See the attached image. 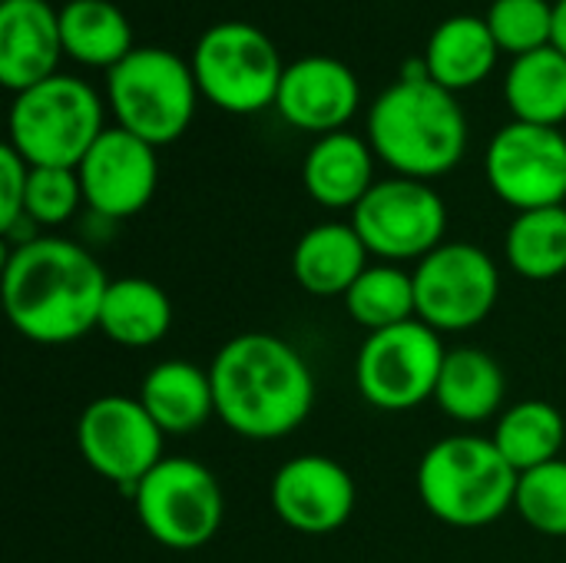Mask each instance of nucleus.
I'll use <instances>...</instances> for the list:
<instances>
[{"instance_id": "20", "label": "nucleus", "mask_w": 566, "mask_h": 563, "mask_svg": "<svg viewBox=\"0 0 566 563\" xmlns=\"http://www.w3.org/2000/svg\"><path fill=\"white\" fill-rule=\"evenodd\" d=\"M368 249L352 222H322L312 226L292 252L295 282L318 299H335L358 282L368 269Z\"/></svg>"}, {"instance_id": "10", "label": "nucleus", "mask_w": 566, "mask_h": 563, "mask_svg": "<svg viewBox=\"0 0 566 563\" xmlns=\"http://www.w3.org/2000/svg\"><path fill=\"white\" fill-rule=\"evenodd\" d=\"M352 226L381 262H421L444 242L448 206L424 179H378L352 209Z\"/></svg>"}, {"instance_id": "23", "label": "nucleus", "mask_w": 566, "mask_h": 563, "mask_svg": "<svg viewBox=\"0 0 566 563\" xmlns=\"http://www.w3.org/2000/svg\"><path fill=\"white\" fill-rule=\"evenodd\" d=\"M96 329L123 348L159 345L172 329V302L149 279H113Z\"/></svg>"}, {"instance_id": "2", "label": "nucleus", "mask_w": 566, "mask_h": 563, "mask_svg": "<svg viewBox=\"0 0 566 563\" xmlns=\"http://www.w3.org/2000/svg\"><path fill=\"white\" fill-rule=\"evenodd\" d=\"M216 418L239 438L279 441L305 425L315 405L308 362L279 335L245 332L229 338L209 368Z\"/></svg>"}, {"instance_id": "14", "label": "nucleus", "mask_w": 566, "mask_h": 563, "mask_svg": "<svg viewBox=\"0 0 566 563\" xmlns=\"http://www.w3.org/2000/svg\"><path fill=\"white\" fill-rule=\"evenodd\" d=\"M83 202L99 219H129L143 212L159 186L156 146L123 126H106L76 166Z\"/></svg>"}, {"instance_id": "25", "label": "nucleus", "mask_w": 566, "mask_h": 563, "mask_svg": "<svg viewBox=\"0 0 566 563\" xmlns=\"http://www.w3.org/2000/svg\"><path fill=\"white\" fill-rule=\"evenodd\" d=\"M504 100L521 123L557 126L566 119V56L557 46H544L514 56L504 76Z\"/></svg>"}, {"instance_id": "13", "label": "nucleus", "mask_w": 566, "mask_h": 563, "mask_svg": "<svg viewBox=\"0 0 566 563\" xmlns=\"http://www.w3.org/2000/svg\"><path fill=\"white\" fill-rule=\"evenodd\" d=\"M163 441L166 435L149 418L143 402L126 395H103L90 402L76 421L83 461L129 494L163 461Z\"/></svg>"}, {"instance_id": "33", "label": "nucleus", "mask_w": 566, "mask_h": 563, "mask_svg": "<svg viewBox=\"0 0 566 563\" xmlns=\"http://www.w3.org/2000/svg\"><path fill=\"white\" fill-rule=\"evenodd\" d=\"M554 46L566 56V0L554 3Z\"/></svg>"}, {"instance_id": "22", "label": "nucleus", "mask_w": 566, "mask_h": 563, "mask_svg": "<svg viewBox=\"0 0 566 563\" xmlns=\"http://www.w3.org/2000/svg\"><path fill=\"white\" fill-rule=\"evenodd\" d=\"M507 378L484 348H451L444 355L434 405L461 425H481L504 408Z\"/></svg>"}, {"instance_id": "26", "label": "nucleus", "mask_w": 566, "mask_h": 563, "mask_svg": "<svg viewBox=\"0 0 566 563\" xmlns=\"http://www.w3.org/2000/svg\"><path fill=\"white\" fill-rule=\"evenodd\" d=\"M564 438V415L551 402H541V398L517 402L507 411H501L497 428L491 435V441L497 445V451L507 458V465L517 475L557 461Z\"/></svg>"}, {"instance_id": "4", "label": "nucleus", "mask_w": 566, "mask_h": 563, "mask_svg": "<svg viewBox=\"0 0 566 563\" xmlns=\"http://www.w3.org/2000/svg\"><path fill=\"white\" fill-rule=\"evenodd\" d=\"M517 471L491 438L451 435L431 445L418 465V494L428 514L448 528H488L514 508Z\"/></svg>"}, {"instance_id": "17", "label": "nucleus", "mask_w": 566, "mask_h": 563, "mask_svg": "<svg viewBox=\"0 0 566 563\" xmlns=\"http://www.w3.org/2000/svg\"><path fill=\"white\" fill-rule=\"evenodd\" d=\"M60 56V10H53L46 0L0 3V83L10 93H23L56 76Z\"/></svg>"}, {"instance_id": "28", "label": "nucleus", "mask_w": 566, "mask_h": 563, "mask_svg": "<svg viewBox=\"0 0 566 563\" xmlns=\"http://www.w3.org/2000/svg\"><path fill=\"white\" fill-rule=\"evenodd\" d=\"M345 309L355 319V325H361L368 335L405 325L418 319L415 275L391 262L368 265L358 275V282L345 292Z\"/></svg>"}, {"instance_id": "16", "label": "nucleus", "mask_w": 566, "mask_h": 563, "mask_svg": "<svg viewBox=\"0 0 566 563\" xmlns=\"http://www.w3.org/2000/svg\"><path fill=\"white\" fill-rule=\"evenodd\" d=\"M358 103H361V83L355 70L345 60L325 53L298 56L285 63L275 96L279 116L289 126L312 133L315 139L345 129V123L358 113Z\"/></svg>"}, {"instance_id": "24", "label": "nucleus", "mask_w": 566, "mask_h": 563, "mask_svg": "<svg viewBox=\"0 0 566 563\" xmlns=\"http://www.w3.org/2000/svg\"><path fill=\"white\" fill-rule=\"evenodd\" d=\"M63 53L76 63L113 70L136 50L133 23L113 0H66L60 7Z\"/></svg>"}, {"instance_id": "21", "label": "nucleus", "mask_w": 566, "mask_h": 563, "mask_svg": "<svg viewBox=\"0 0 566 563\" xmlns=\"http://www.w3.org/2000/svg\"><path fill=\"white\" fill-rule=\"evenodd\" d=\"M139 402L163 435H192L216 415L212 378L192 362H159L139 388Z\"/></svg>"}, {"instance_id": "18", "label": "nucleus", "mask_w": 566, "mask_h": 563, "mask_svg": "<svg viewBox=\"0 0 566 563\" xmlns=\"http://www.w3.org/2000/svg\"><path fill=\"white\" fill-rule=\"evenodd\" d=\"M375 149L368 139L338 129L328 136H318L302 163V186L308 199H315L325 209H355L375 179Z\"/></svg>"}, {"instance_id": "11", "label": "nucleus", "mask_w": 566, "mask_h": 563, "mask_svg": "<svg viewBox=\"0 0 566 563\" xmlns=\"http://www.w3.org/2000/svg\"><path fill=\"white\" fill-rule=\"evenodd\" d=\"M411 275L418 319L438 335L478 329L501 295L497 262L474 242H441Z\"/></svg>"}, {"instance_id": "3", "label": "nucleus", "mask_w": 566, "mask_h": 563, "mask_svg": "<svg viewBox=\"0 0 566 563\" xmlns=\"http://www.w3.org/2000/svg\"><path fill=\"white\" fill-rule=\"evenodd\" d=\"M375 156L408 179H438L468 153V116L458 96L428 80H395L368 113Z\"/></svg>"}, {"instance_id": "1", "label": "nucleus", "mask_w": 566, "mask_h": 563, "mask_svg": "<svg viewBox=\"0 0 566 563\" xmlns=\"http://www.w3.org/2000/svg\"><path fill=\"white\" fill-rule=\"evenodd\" d=\"M109 279L73 239L36 236L3 259V312L36 345H70L99 325Z\"/></svg>"}, {"instance_id": "5", "label": "nucleus", "mask_w": 566, "mask_h": 563, "mask_svg": "<svg viewBox=\"0 0 566 563\" xmlns=\"http://www.w3.org/2000/svg\"><path fill=\"white\" fill-rule=\"evenodd\" d=\"M199 103L192 63L166 46H136L113 70H106V106L116 126L146 139L149 146L176 143Z\"/></svg>"}, {"instance_id": "6", "label": "nucleus", "mask_w": 566, "mask_h": 563, "mask_svg": "<svg viewBox=\"0 0 566 563\" xmlns=\"http://www.w3.org/2000/svg\"><path fill=\"white\" fill-rule=\"evenodd\" d=\"M7 129V143L30 166L76 169L106 129L103 100L86 80L56 73L23 93H13Z\"/></svg>"}, {"instance_id": "30", "label": "nucleus", "mask_w": 566, "mask_h": 563, "mask_svg": "<svg viewBox=\"0 0 566 563\" xmlns=\"http://www.w3.org/2000/svg\"><path fill=\"white\" fill-rule=\"evenodd\" d=\"M484 20L501 53L524 56V53L554 46V3L551 0H494Z\"/></svg>"}, {"instance_id": "7", "label": "nucleus", "mask_w": 566, "mask_h": 563, "mask_svg": "<svg viewBox=\"0 0 566 563\" xmlns=\"http://www.w3.org/2000/svg\"><path fill=\"white\" fill-rule=\"evenodd\" d=\"M199 96L222 113L252 116L275 106L285 63L265 30L245 20L212 23L192 46Z\"/></svg>"}, {"instance_id": "31", "label": "nucleus", "mask_w": 566, "mask_h": 563, "mask_svg": "<svg viewBox=\"0 0 566 563\" xmlns=\"http://www.w3.org/2000/svg\"><path fill=\"white\" fill-rule=\"evenodd\" d=\"M83 202V186L76 169H60V166H30V183H27V202H23V219L33 226L53 229L63 226L76 216Z\"/></svg>"}, {"instance_id": "27", "label": "nucleus", "mask_w": 566, "mask_h": 563, "mask_svg": "<svg viewBox=\"0 0 566 563\" xmlns=\"http://www.w3.org/2000/svg\"><path fill=\"white\" fill-rule=\"evenodd\" d=\"M507 265L531 282H551L566 272V206L517 212L504 239Z\"/></svg>"}, {"instance_id": "32", "label": "nucleus", "mask_w": 566, "mask_h": 563, "mask_svg": "<svg viewBox=\"0 0 566 563\" xmlns=\"http://www.w3.org/2000/svg\"><path fill=\"white\" fill-rule=\"evenodd\" d=\"M27 183H30V163L10 143H3L0 146V232L13 229L23 219Z\"/></svg>"}, {"instance_id": "8", "label": "nucleus", "mask_w": 566, "mask_h": 563, "mask_svg": "<svg viewBox=\"0 0 566 563\" xmlns=\"http://www.w3.org/2000/svg\"><path fill=\"white\" fill-rule=\"evenodd\" d=\"M143 531L169 551L206 548L226 518L216 475L192 458H163L133 491Z\"/></svg>"}, {"instance_id": "12", "label": "nucleus", "mask_w": 566, "mask_h": 563, "mask_svg": "<svg viewBox=\"0 0 566 563\" xmlns=\"http://www.w3.org/2000/svg\"><path fill=\"white\" fill-rule=\"evenodd\" d=\"M488 186L517 212L566 206V136L557 126L507 123L484 153Z\"/></svg>"}, {"instance_id": "15", "label": "nucleus", "mask_w": 566, "mask_h": 563, "mask_svg": "<svg viewBox=\"0 0 566 563\" xmlns=\"http://www.w3.org/2000/svg\"><path fill=\"white\" fill-rule=\"evenodd\" d=\"M358 491L345 465L328 455H298L272 478V508L298 534L322 538L348 524Z\"/></svg>"}, {"instance_id": "34", "label": "nucleus", "mask_w": 566, "mask_h": 563, "mask_svg": "<svg viewBox=\"0 0 566 563\" xmlns=\"http://www.w3.org/2000/svg\"><path fill=\"white\" fill-rule=\"evenodd\" d=\"M0 3H3V0H0Z\"/></svg>"}, {"instance_id": "19", "label": "nucleus", "mask_w": 566, "mask_h": 563, "mask_svg": "<svg viewBox=\"0 0 566 563\" xmlns=\"http://www.w3.org/2000/svg\"><path fill=\"white\" fill-rule=\"evenodd\" d=\"M421 56H424L428 76L438 86L461 93V90L484 83L494 73L501 46L484 17L454 13L431 30Z\"/></svg>"}, {"instance_id": "29", "label": "nucleus", "mask_w": 566, "mask_h": 563, "mask_svg": "<svg viewBox=\"0 0 566 563\" xmlns=\"http://www.w3.org/2000/svg\"><path fill=\"white\" fill-rule=\"evenodd\" d=\"M514 511L544 538H566V461L531 468L517 478Z\"/></svg>"}, {"instance_id": "9", "label": "nucleus", "mask_w": 566, "mask_h": 563, "mask_svg": "<svg viewBox=\"0 0 566 563\" xmlns=\"http://www.w3.org/2000/svg\"><path fill=\"white\" fill-rule=\"evenodd\" d=\"M444 355L441 335L421 319L375 332L355 358L358 395L378 411H415L434 398Z\"/></svg>"}]
</instances>
